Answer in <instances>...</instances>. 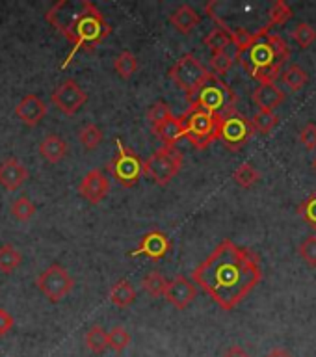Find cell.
Listing matches in <instances>:
<instances>
[{
    "instance_id": "4",
    "label": "cell",
    "mask_w": 316,
    "mask_h": 357,
    "mask_svg": "<svg viewBox=\"0 0 316 357\" xmlns=\"http://www.w3.org/2000/svg\"><path fill=\"white\" fill-rule=\"evenodd\" d=\"M190 106L201 108V110L209 112L212 116L225 117L233 114L234 105H236V94L229 84H225L220 76L212 75L201 88L186 95Z\"/></svg>"
},
{
    "instance_id": "36",
    "label": "cell",
    "mask_w": 316,
    "mask_h": 357,
    "mask_svg": "<svg viewBox=\"0 0 316 357\" xmlns=\"http://www.w3.org/2000/svg\"><path fill=\"white\" fill-rule=\"evenodd\" d=\"M299 257L304 259L305 263L316 268V234H310V236H305L301 244L298 247Z\"/></svg>"
},
{
    "instance_id": "29",
    "label": "cell",
    "mask_w": 316,
    "mask_h": 357,
    "mask_svg": "<svg viewBox=\"0 0 316 357\" xmlns=\"http://www.w3.org/2000/svg\"><path fill=\"white\" fill-rule=\"evenodd\" d=\"M252 121V127L255 132H261V134H268L270 130L274 129L275 125L279 123V117L275 116L274 112L258 110L255 116L249 119Z\"/></svg>"
},
{
    "instance_id": "28",
    "label": "cell",
    "mask_w": 316,
    "mask_h": 357,
    "mask_svg": "<svg viewBox=\"0 0 316 357\" xmlns=\"http://www.w3.org/2000/svg\"><path fill=\"white\" fill-rule=\"evenodd\" d=\"M270 21H268V26L270 30L274 28V26H281V24H285L288 21V19L292 17V8L288 6L287 2H283V0H277V2H274L272 4V8H270Z\"/></svg>"
},
{
    "instance_id": "34",
    "label": "cell",
    "mask_w": 316,
    "mask_h": 357,
    "mask_svg": "<svg viewBox=\"0 0 316 357\" xmlns=\"http://www.w3.org/2000/svg\"><path fill=\"white\" fill-rule=\"evenodd\" d=\"M292 40L299 45V49L310 47L316 42V30L309 23H298L290 32Z\"/></svg>"
},
{
    "instance_id": "33",
    "label": "cell",
    "mask_w": 316,
    "mask_h": 357,
    "mask_svg": "<svg viewBox=\"0 0 316 357\" xmlns=\"http://www.w3.org/2000/svg\"><path fill=\"white\" fill-rule=\"evenodd\" d=\"M234 182L242 188H252L253 184H257L258 179H261V173H258L252 164H242L236 168V171L233 173Z\"/></svg>"
},
{
    "instance_id": "32",
    "label": "cell",
    "mask_w": 316,
    "mask_h": 357,
    "mask_svg": "<svg viewBox=\"0 0 316 357\" xmlns=\"http://www.w3.org/2000/svg\"><path fill=\"white\" fill-rule=\"evenodd\" d=\"M130 340H132L130 333L125 328H121V326H116V328H112L108 331V348H112L117 354L127 350L130 346Z\"/></svg>"
},
{
    "instance_id": "18",
    "label": "cell",
    "mask_w": 316,
    "mask_h": 357,
    "mask_svg": "<svg viewBox=\"0 0 316 357\" xmlns=\"http://www.w3.org/2000/svg\"><path fill=\"white\" fill-rule=\"evenodd\" d=\"M170 23L181 34H190L201 23V15L190 4H182L170 15Z\"/></svg>"
},
{
    "instance_id": "13",
    "label": "cell",
    "mask_w": 316,
    "mask_h": 357,
    "mask_svg": "<svg viewBox=\"0 0 316 357\" xmlns=\"http://www.w3.org/2000/svg\"><path fill=\"white\" fill-rule=\"evenodd\" d=\"M108 192H110V181L100 170H91L89 173H86V177L78 184V193L91 205L100 203Z\"/></svg>"
},
{
    "instance_id": "30",
    "label": "cell",
    "mask_w": 316,
    "mask_h": 357,
    "mask_svg": "<svg viewBox=\"0 0 316 357\" xmlns=\"http://www.w3.org/2000/svg\"><path fill=\"white\" fill-rule=\"evenodd\" d=\"M78 140L82 143L88 151H94L97 147L100 146V141H103V130L97 127L95 123H88L84 125L80 132H78Z\"/></svg>"
},
{
    "instance_id": "42",
    "label": "cell",
    "mask_w": 316,
    "mask_h": 357,
    "mask_svg": "<svg viewBox=\"0 0 316 357\" xmlns=\"http://www.w3.org/2000/svg\"><path fill=\"white\" fill-rule=\"evenodd\" d=\"M266 357H292V356H290L287 350H283V348H274L272 351H268V356Z\"/></svg>"
},
{
    "instance_id": "14",
    "label": "cell",
    "mask_w": 316,
    "mask_h": 357,
    "mask_svg": "<svg viewBox=\"0 0 316 357\" xmlns=\"http://www.w3.org/2000/svg\"><path fill=\"white\" fill-rule=\"evenodd\" d=\"M47 105L35 94L24 95L21 103L15 106V116L23 121L26 127H37L47 116Z\"/></svg>"
},
{
    "instance_id": "31",
    "label": "cell",
    "mask_w": 316,
    "mask_h": 357,
    "mask_svg": "<svg viewBox=\"0 0 316 357\" xmlns=\"http://www.w3.org/2000/svg\"><path fill=\"white\" fill-rule=\"evenodd\" d=\"M171 116H173V112H171L170 105L164 103V101H157V103L147 110V121L151 125V129L160 127V125L164 123L166 119H170Z\"/></svg>"
},
{
    "instance_id": "9",
    "label": "cell",
    "mask_w": 316,
    "mask_h": 357,
    "mask_svg": "<svg viewBox=\"0 0 316 357\" xmlns=\"http://www.w3.org/2000/svg\"><path fill=\"white\" fill-rule=\"evenodd\" d=\"M253 134L255 130L252 127V121L238 112H233L220 119L218 140H222L229 151H240L242 147L252 140Z\"/></svg>"
},
{
    "instance_id": "40",
    "label": "cell",
    "mask_w": 316,
    "mask_h": 357,
    "mask_svg": "<svg viewBox=\"0 0 316 357\" xmlns=\"http://www.w3.org/2000/svg\"><path fill=\"white\" fill-rule=\"evenodd\" d=\"M13 324H15L13 316L10 315L6 309H0V339L6 337V335L12 331Z\"/></svg>"
},
{
    "instance_id": "17",
    "label": "cell",
    "mask_w": 316,
    "mask_h": 357,
    "mask_svg": "<svg viewBox=\"0 0 316 357\" xmlns=\"http://www.w3.org/2000/svg\"><path fill=\"white\" fill-rule=\"evenodd\" d=\"M252 99L258 106V110L274 112L277 106L283 105L285 92L279 89V86H275V84H258V88L253 92Z\"/></svg>"
},
{
    "instance_id": "20",
    "label": "cell",
    "mask_w": 316,
    "mask_h": 357,
    "mask_svg": "<svg viewBox=\"0 0 316 357\" xmlns=\"http://www.w3.org/2000/svg\"><path fill=\"white\" fill-rule=\"evenodd\" d=\"M152 132L160 138V141H162L166 147H177V141L181 140V138H184L181 121H179V117L175 116H171L170 119H166L160 127L152 129Z\"/></svg>"
},
{
    "instance_id": "5",
    "label": "cell",
    "mask_w": 316,
    "mask_h": 357,
    "mask_svg": "<svg viewBox=\"0 0 316 357\" xmlns=\"http://www.w3.org/2000/svg\"><path fill=\"white\" fill-rule=\"evenodd\" d=\"M220 119L222 117L212 116L209 112L190 106L179 121L182 125V134L195 149H207L212 141L218 140V127H220Z\"/></svg>"
},
{
    "instance_id": "23",
    "label": "cell",
    "mask_w": 316,
    "mask_h": 357,
    "mask_svg": "<svg viewBox=\"0 0 316 357\" xmlns=\"http://www.w3.org/2000/svg\"><path fill=\"white\" fill-rule=\"evenodd\" d=\"M84 342H86V348H88L91 354H105L106 348H108V333H106L105 329L100 328V326H91V328L86 331L84 335Z\"/></svg>"
},
{
    "instance_id": "2",
    "label": "cell",
    "mask_w": 316,
    "mask_h": 357,
    "mask_svg": "<svg viewBox=\"0 0 316 357\" xmlns=\"http://www.w3.org/2000/svg\"><path fill=\"white\" fill-rule=\"evenodd\" d=\"M45 21L73 45L62 69L71 64L78 51L94 53L112 34V26L106 23L105 15L88 0H60L45 13Z\"/></svg>"
},
{
    "instance_id": "27",
    "label": "cell",
    "mask_w": 316,
    "mask_h": 357,
    "mask_svg": "<svg viewBox=\"0 0 316 357\" xmlns=\"http://www.w3.org/2000/svg\"><path fill=\"white\" fill-rule=\"evenodd\" d=\"M114 69L123 80H129L130 76L138 71V60L130 51H123L121 54H117V58L114 60Z\"/></svg>"
},
{
    "instance_id": "11",
    "label": "cell",
    "mask_w": 316,
    "mask_h": 357,
    "mask_svg": "<svg viewBox=\"0 0 316 357\" xmlns=\"http://www.w3.org/2000/svg\"><path fill=\"white\" fill-rule=\"evenodd\" d=\"M51 99H53V105L62 114H65V116H75L76 112L86 105L88 95H86V92L73 78H67L65 82H62L58 88L54 89Z\"/></svg>"
},
{
    "instance_id": "41",
    "label": "cell",
    "mask_w": 316,
    "mask_h": 357,
    "mask_svg": "<svg viewBox=\"0 0 316 357\" xmlns=\"http://www.w3.org/2000/svg\"><path fill=\"white\" fill-rule=\"evenodd\" d=\"M223 357H249V354H247L242 346L234 345L229 346L227 350H225V354H223Z\"/></svg>"
},
{
    "instance_id": "43",
    "label": "cell",
    "mask_w": 316,
    "mask_h": 357,
    "mask_svg": "<svg viewBox=\"0 0 316 357\" xmlns=\"http://www.w3.org/2000/svg\"><path fill=\"white\" fill-rule=\"evenodd\" d=\"M313 166H315V170H316V157H315V160H313Z\"/></svg>"
},
{
    "instance_id": "24",
    "label": "cell",
    "mask_w": 316,
    "mask_h": 357,
    "mask_svg": "<svg viewBox=\"0 0 316 357\" xmlns=\"http://www.w3.org/2000/svg\"><path fill=\"white\" fill-rule=\"evenodd\" d=\"M23 263V255L17 247H13L12 244H4L0 247V272L2 274H12L21 266Z\"/></svg>"
},
{
    "instance_id": "7",
    "label": "cell",
    "mask_w": 316,
    "mask_h": 357,
    "mask_svg": "<svg viewBox=\"0 0 316 357\" xmlns=\"http://www.w3.org/2000/svg\"><path fill=\"white\" fill-rule=\"evenodd\" d=\"M168 75L175 82L177 88H181L188 95L201 88L211 78L212 73L193 54H184L171 65Z\"/></svg>"
},
{
    "instance_id": "22",
    "label": "cell",
    "mask_w": 316,
    "mask_h": 357,
    "mask_svg": "<svg viewBox=\"0 0 316 357\" xmlns=\"http://www.w3.org/2000/svg\"><path fill=\"white\" fill-rule=\"evenodd\" d=\"M281 78L285 86L288 89H292V92H299V89H304L309 82V75H307V71L298 64H292L288 65L287 69L281 71Z\"/></svg>"
},
{
    "instance_id": "25",
    "label": "cell",
    "mask_w": 316,
    "mask_h": 357,
    "mask_svg": "<svg viewBox=\"0 0 316 357\" xmlns=\"http://www.w3.org/2000/svg\"><path fill=\"white\" fill-rule=\"evenodd\" d=\"M203 43H205L207 49H209L212 54H216V53H223V51H227L229 45H233V40H231L229 30H225L220 26V28L212 30L211 34H207L205 40H203Z\"/></svg>"
},
{
    "instance_id": "16",
    "label": "cell",
    "mask_w": 316,
    "mask_h": 357,
    "mask_svg": "<svg viewBox=\"0 0 316 357\" xmlns=\"http://www.w3.org/2000/svg\"><path fill=\"white\" fill-rule=\"evenodd\" d=\"M26 179H28V170L17 158H6L0 164V184L8 192H15L17 188L23 186Z\"/></svg>"
},
{
    "instance_id": "21",
    "label": "cell",
    "mask_w": 316,
    "mask_h": 357,
    "mask_svg": "<svg viewBox=\"0 0 316 357\" xmlns=\"http://www.w3.org/2000/svg\"><path fill=\"white\" fill-rule=\"evenodd\" d=\"M108 298H110V302L116 305V307L125 309V307H129V305L136 299V290L129 281H125L123 279V281H117L116 285H112L110 293H108Z\"/></svg>"
},
{
    "instance_id": "12",
    "label": "cell",
    "mask_w": 316,
    "mask_h": 357,
    "mask_svg": "<svg viewBox=\"0 0 316 357\" xmlns=\"http://www.w3.org/2000/svg\"><path fill=\"white\" fill-rule=\"evenodd\" d=\"M171 252L170 236L162 231H151L140 241L138 247L129 253V257H147L151 261H160Z\"/></svg>"
},
{
    "instance_id": "35",
    "label": "cell",
    "mask_w": 316,
    "mask_h": 357,
    "mask_svg": "<svg viewBox=\"0 0 316 357\" xmlns=\"http://www.w3.org/2000/svg\"><path fill=\"white\" fill-rule=\"evenodd\" d=\"M12 214L19 222H28L30 218L35 214V205L28 198L23 195V198H19V200H15L12 203Z\"/></svg>"
},
{
    "instance_id": "6",
    "label": "cell",
    "mask_w": 316,
    "mask_h": 357,
    "mask_svg": "<svg viewBox=\"0 0 316 357\" xmlns=\"http://www.w3.org/2000/svg\"><path fill=\"white\" fill-rule=\"evenodd\" d=\"M182 168V153L177 147L162 146L143 162V175L160 186L170 184Z\"/></svg>"
},
{
    "instance_id": "26",
    "label": "cell",
    "mask_w": 316,
    "mask_h": 357,
    "mask_svg": "<svg viewBox=\"0 0 316 357\" xmlns=\"http://www.w3.org/2000/svg\"><path fill=\"white\" fill-rule=\"evenodd\" d=\"M168 283L166 281V277L160 272H149L146 274V277L141 279V287L146 290L147 294H151L152 298H160V296H164L166 294V288H168Z\"/></svg>"
},
{
    "instance_id": "15",
    "label": "cell",
    "mask_w": 316,
    "mask_h": 357,
    "mask_svg": "<svg viewBox=\"0 0 316 357\" xmlns=\"http://www.w3.org/2000/svg\"><path fill=\"white\" fill-rule=\"evenodd\" d=\"M164 296L175 309L184 311L195 299L198 290H195V285L192 281H188L184 275H177L173 281L168 283Z\"/></svg>"
},
{
    "instance_id": "1",
    "label": "cell",
    "mask_w": 316,
    "mask_h": 357,
    "mask_svg": "<svg viewBox=\"0 0 316 357\" xmlns=\"http://www.w3.org/2000/svg\"><path fill=\"white\" fill-rule=\"evenodd\" d=\"M198 283L223 311H233L263 279L258 255L233 241H223L192 272Z\"/></svg>"
},
{
    "instance_id": "37",
    "label": "cell",
    "mask_w": 316,
    "mask_h": 357,
    "mask_svg": "<svg viewBox=\"0 0 316 357\" xmlns=\"http://www.w3.org/2000/svg\"><path fill=\"white\" fill-rule=\"evenodd\" d=\"M233 56L227 53V51H223V53H216L212 54L211 58V67L212 71L218 75H225V73H229V69L233 67Z\"/></svg>"
},
{
    "instance_id": "8",
    "label": "cell",
    "mask_w": 316,
    "mask_h": 357,
    "mask_svg": "<svg viewBox=\"0 0 316 357\" xmlns=\"http://www.w3.org/2000/svg\"><path fill=\"white\" fill-rule=\"evenodd\" d=\"M116 146L117 153L108 164V171L121 186L132 188L136 182L140 181V177L143 175V162L136 153L127 149L121 143V140H116Z\"/></svg>"
},
{
    "instance_id": "10",
    "label": "cell",
    "mask_w": 316,
    "mask_h": 357,
    "mask_svg": "<svg viewBox=\"0 0 316 357\" xmlns=\"http://www.w3.org/2000/svg\"><path fill=\"white\" fill-rule=\"evenodd\" d=\"M35 285L42 290V294L49 302L53 304H58L67 296V294L73 290L75 287V281L69 275V272L62 266V264H51L45 272L37 275L35 279Z\"/></svg>"
},
{
    "instance_id": "3",
    "label": "cell",
    "mask_w": 316,
    "mask_h": 357,
    "mask_svg": "<svg viewBox=\"0 0 316 357\" xmlns=\"http://www.w3.org/2000/svg\"><path fill=\"white\" fill-rule=\"evenodd\" d=\"M234 58L258 84H275L283 65L290 58V51L281 35L272 34L268 26H263L257 42Z\"/></svg>"
},
{
    "instance_id": "19",
    "label": "cell",
    "mask_w": 316,
    "mask_h": 357,
    "mask_svg": "<svg viewBox=\"0 0 316 357\" xmlns=\"http://www.w3.org/2000/svg\"><path fill=\"white\" fill-rule=\"evenodd\" d=\"M67 151H69L67 141L56 134L45 136L42 140V143H40V155H42L47 162H51V164H56L62 158H65Z\"/></svg>"
},
{
    "instance_id": "39",
    "label": "cell",
    "mask_w": 316,
    "mask_h": 357,
    "mask_svg": "<svg viewBox=\"0 0 316 357\" xmlns=\"http://www.w3.org/2000/svg\"><path fill=\"white\" fill-rule=\"evenodd\" d=\"M299 141L307 149H316V125L307 123L304 129L299 130Z\"/></svg>"
},
{
    "instance_id": "38",
    "label": "cell",
    "mask_w": 316,
    "mask_h": 357,
    "mask_svg": "<svg viewBox=\"0 0 316 357\" xmlns=\"http://www.w3.org/2000/svg\"><path fill=\"white\" fill-rule=\"evenodd\" d=\"M299 214H301V218H304L305 222L309 223L310 227L316 229V192L301 203V207H299Z\"/></svg>"
}]
</instances>
